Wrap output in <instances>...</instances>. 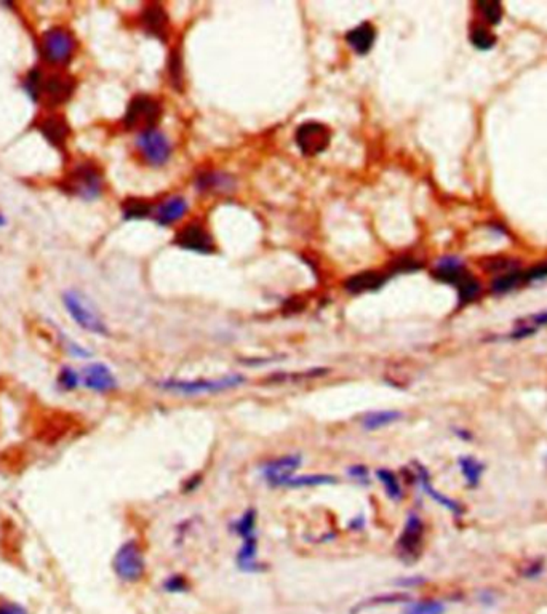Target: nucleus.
<instances>
[{"label": "nucleus", "mask_w": 547, "mask_h": 614, "mask_svg": "<svg viewBox=\"0 0 547 614\" xmlns=\"http://www.w3.org/2000/svg\"><path fill=\"white\" fill-rule=\"evenodd\" d=\"M61 187L74 197L92 202L103 194V174L92 162H80L67 172Z\"/></svg>", "instance_id": "1"}, {"label": "nucleus", "mask_w": 547, "mask_h": 614, "mask_svg": "<svg viewBox=\"0 0 547 614\" xmlns=\"http://www.w3.org/2000/svg\"><path fill=\"white\" fill-rule=\"evenodd\" d=\"M62 304H65V309L69 317H71L74 323H77L82 330L99 336L109 335L108 325H106L104 318L98 312L95 304H93L90 299H87L80 291L67 290L62 293Z\"/></svg>", "instance_id": "2"}, {"label": "nucleus", "mask_w": 547, "mask_h": 614, "mask_svg": "<svg viewBox=\"0 0 547 614\" xmlns=\"http://www.w3.org/2000/svg\"><path fill=\"white\" fill-rule=\"evenodd\" d=\"M75 47V35L65 26H53L40 35V56L50 66H67L74 58Z\"/></svg>", "instance_id": "3"}, {"label": "nucleus", "mask_w": 547, "mask_h": 614, "mask_svg": "<svg viewBox=\"0 0 547 614\" xmlns=\"http://www.w3.org/2000/svg\"><path fill=\"white\" fill-rule=\"evenodd\" d=\"M243 382L242 374H228L218 379H165L157 382L163 391L181 393V396H202V393H216L238 387Z\"/></svg>", "instance_id": "4"}, {"label": "nucleus", "mask_w": 547, "mask_h": 614, "mask_svg": "<svg viewBox=\"0 0 547 614\" xmlns=\"http://www.w3.org/2000/svg\"><path fill=\"white\" fill-rule=\"evenodd\" d=\"M162 106L155 98L149 95H136L131 98L128 108L125 111L123 125L128 130L143 131L154 130L157 122L160 121Z\"/></svg>", "instance_id": "5"}, {"label": "nucleus", "mask_w": 547, "mask_h": 614, "mask_svg": "<svg viewBox=\"0 0 547 614\" xmlns=\"http://www.w3.org/2000/svg\"><path fill=\"white\" fill-rule=\"evenodd\" d=\"M112 568L117 578L125 582H138L143 579L146 571V560H144L140 542L136 540L125 541L112 559Z\"/></svg>", "instance_id": "6"}, {"label": "nucleus", "mask_w": 547, "mask_h": 614, "mask_svg": "<svg viewBox=\"0 0 547 614\" xmlns=\"http://www.w3.org/2000/svg\"><path fill=\"white\" fill-rule=\"evenodd\" d=\"M74 91L75 80L72 79V75L65 72H43L39 90V101L37 103H43L48 106V108H56V106L67 103L69 99L72 98Z\"/></svg>", "instance_id": "7"}, {"label": "nucleus", "mask_w": 547, "mask_h": 614, "mask_svg": "<svg viewBox=\"0 0 547 614\" xmlns=\"http://www.w3.org/2000/svg\"><path fill=\"white\" fill-rule=\"evenodd\" d=\"M294 140H297V146L301 154L306 157H314V155L322 154L330 146L331 131L326 125L320 122H306L298 127Z\"/></svg>", "instance_id": "8"}, {"label": "nucleus", "mask_w": 547, "mask_h": 614, "mask_svg": "<svg viewBox=\"0 0 547 614\" xmlns=\"http://www.w3.org/2000/svg\"><path fill=\"white\" fill-rule=\"evenodd\" d=\"M423 541H424V522L416 513H411L407 518L404 531L400 532L397 541V552L399 557L407 563H413L419 559L423 552Z\"/></svg>", "instance_id": "9"}, {"label": "nucleus", "mask_w": 547, "mask_h": 614, "mask_svg": "<svg viewBox=\"0 0 547 614\" xmlns=\"http://www.w3.org/2000/svg\"><path fill=\"white\" fill-rule=\"evenodd\" d=\"M136 146L148 164L160 167L165 164L172 154L168 138L159 130H148L138 135Z\"/></svg>", "instance_id": "10"}, {"label": "nucleus", "mask_w": 547, "mask_h": 614, "mask_svg": "<svg viewBox=\"0 0 547 614\" xmlns=\"http://www.w3.org/2000/svg\"><path fill=\"white\" fill-rule=\"evenodd\" d=\"M175 243L189 252L210 255L215 252V242L202 223H189L176 234Z\"/></svg>", "instance_id": "11"}, {"label": "nucleus", "mask_w": 547, "mask_h": 614, "mask_svg": "<svg viewBox=\"0 0 547 614\" xmlns=\"http://www.w3.org/2000/svg\"><path fill=\"white\" fill-rule=\"evenodd\" d=\"M301 456L299 454H285L280 456L277 459H272L266 462L263 466L261 472L264 480L267 481L270 486H285V484L290 479L294 477V472L301 467Z\"/></svg>", "instance_id": "12"}, {"label": "nucleus", "mask_w": 547, "mask_h": 614, "mask_svg": "<svg viewBox=\"0 0 547 614\" xmlns=\"http://www.w3.org/2000/svg\"><path fill=\"white\" fill-rule=\"evenodd\" d=\"M82 384L96 393H109L117 389V379L108 365L101 362L88 363L80 373Z\"/></svg>", "instance_id": "13"}, {"label": "nucleus", "mask_w": 547, "mask_h": 614, "mask_svg": "<svg viewBox=\"0 0 547 614\" xmlns=\"http://www.w3.org/2000/svg\"><path fill=\"white\" fill-rule=\"evenodd\" d=\"M141 28L144 33L155 37V39L165 40L168 35V15L165 9L159 4H149L144 7L140 16Z\"/></svg>", "instance_id": "14"}, {"label": "nucleus", "mask_w": 547, "mask_h": 614, "mask_svg": "<svg viewBox=\"0 0 547 614\" xmlns=\"http://www.w3.org/2000/svg\"><path fill=\"white\" fill-rule=\"evenodd\" d=\"M389 277H391L389 272H380V271L358 272L344 281V288L352 294L378 291L380 288L386 285Z\"/></svg>", "instance_id": "15"}, {"label": "nucleus", "mask_w": 547, "mask_h": 614, "mask_svg": "<svg viewBox=\"0 0 547 614\" xmlns=\"http://www.w3.org/2000/svg\"><path fill=\"white\" fill-rule=\"evenodd\" d=\"M39 131L53 147L62 149L66 146L69 135H71V127H69L65 117H61L60 114H52L40 121Z\"/></svg>", "instance_id": "16"}, {"label": "nucleus", "mask_w": 547, "mask_h": 614, "mask_svg": "<svg viewBox=\"0 0 547 614\" xmlns=\"http://www.w3.org/2000/svg\"><path fill=\"white\" fill-rule=\"evenodd\" d=\"M468 274V267L464 261L458 256H443L442 259L437 261V264L432 269V277L455 286L464 275Z\"/></svg>", "instance_id": "17"}, {"label": "nucleus", "mask_w": 547, "mask_h": 614, "mask_svg": "<svg viewBox=\"0 0 547 614\" xmlns=\"http://www.w3.org/2000/svg\"><path fill=\"white\" fill-rule=\"evenodd\" d=\"M376 30L370 23H360L346 34V42L357 55H367L373 48Z\"/></svg>", "instance_id": "18"}, {"label": "nucleus", "mask_w": 547, "mask_h": 614, "mask_svg": "<svg viewBox=\"0 0 547 614\" xmlns=\"http://www.w3.org/2000/svg\"><path fill=\"white\" fill-rule=\"evenodd\" d=\"M187 211V202L179 196L170 197L167 200H163V202L157 206V210L154 213V218L157 224L160 225H170L178 221L182 216L186 215Z\"/></svg>", "instance_id": "19"}, {"label": "nucleus", "mask_w": 547, "mask_h": 614, "mask_svg": "<svg viewBox=\"0 0 547 614\" xmlns=\"http://www.w3.org/2000/svg\"><path fill=\"white\" fill-rule=\"evenodd\" d=\"M547 325V311L538 312V314H531L526 316L524 318H519L517 322L514 325V330L511 331V335L509 337L514 341H520V340H526V337L534 336L539 331V328H543Z\"/></svg>", "instance_id": "20"}, {"label": "nucleus", "mask_w": 547, "mask_h": 614, "mask_svg": "<svg viewBox=\"0 0 547 614\" xmlns=\"http://www.w3.org/2000/svg\"><path fill=\"white\" fill-rule=\"evenodd\" d=\"M416 477H418V480H419L421 486H423V490H424L427 494H429V496H431L433 501H436V503H438L440 506H443L445 509H448L450 512L455 513V515H460V513L463 512L461 506L458 504L456 501H453L451 498L445 496V494H442L440 491H437L436 488H433L432 484H431L429 472H427L426 469H424L423 466H419V464H416Z\"/></svg>", "instance_id": "21"}, {"label": "nucleus", "mask_w": 547, "mask_h": 614, "mask_svg": "<svg viewBox=\"0 0 547 614\" xmlns=\"http://www.w3.org/2000/svg\"><path fill=\"white\" fill-rule=\"evenodd\" d=\"M196 186L202 192H228L234 189V179L229 174L219 172H206L200 174L196 181Z\"/></svg>", "instance_id": "22"}, {"label": "nucleus", "mask_w": 547, "mask_h": 614, "mask_svg": "<svg viewBox=\"0 0 547 614\" xmlns=\"http://www.w3.org/2000/svg\"><path fill=\"white\" fill-rule=\"evenodd\" d=\"M458 466H460L463 477L466 480L469 488L479 486L483 471H485V464H483V462H480L474 456H461L458 457Z\"/></svg>", "instance_id": "23"}, {"label": "nucleus", "mask_w": 547, "mask_h": 614, "mask_svg": "<svg viewBox=\"0 0 547 614\" xmlns=\"http://www.w3.org/2000/svg\"><path fill=\"white\" fill-rule=\"evenodd\" d=\"M455 288L458 290V301H460V306L474 303L482 293V284L479 281V279L469 272L458 281Z\"/></svg>", "instance_id": "24"}, {"label": "nucleus", "mask_w": 547, "mask_h": 614, "mask_svg": "<svg viewBox=\"0 0 547 614\" xmlns=\"http://www.w3.org/2000/svg\"><path fill=\"white\" fill-rule=\"evenodd\" d=\"M404 418L400 411L397 410H381V411H372L368 415L363 416L362 425L367 430H378L382 428H387L394 423H397L399 419Z\"/></svg>", "instance_id": "25"}, {"label": "nucleus", "mask_w": 547, "mask_h": 614, "mask_svg": "<svg viewBox=\"0 0 547 614\" xmlns=\"http://www.w3.org/2000/svg\"><path fill=\"white\" fill-rule=\"evenodd\" d=\"M525 284V275L521 269H514L506 274H501L492 281V293L493 294H504L515 290V288Z\"/></svg>", "instance_id": "26"}, {"label": "nucleus", "mask_w": 547, "mask_h": 614, "mask_svg": "<svg viewBox=\"0 0 547 614\" xmlns=\"http://www.w3.org/2000/svg\"><path fill=\"white\" fill-rule=\"evenodd\" d=\"M338 481L336 477L330 474H304L299 477H293L285 484L284 488H311V486H324V485H335Z\"/></svg>", "instance_id": "27"}, {"label": "nucleus", "mask_w": 547, "mask_h": 614, "mask_svg": "<svg viewBox=\"0 0 547 614\" xmlns=\"http://www.w3.org/2000/svg\"><path fill=\"white\" fill-rule=\"evenodd\" d=\"M376 477H378L382 488H385L386 494L392 501H400L404 498V490H402L400 481L397 479V475H395L392 471H389V469H380V471L376 472Z\"/></svg>", "instance_id": "28"}, {"label": "nucleus", "mask_w": 547, "mask_h": 614, "mask_svg": "<svg viewBox=\"0 0 547 614\" xmlns=\"http://www.w3.org/2000/svg\"><path fill=\"white\" fill-rule=\"evenodd\" d=\"M122 211L125 219H143L153 213V205L143 199L131 197L123 202Z\"/></svg>", "instance_id": "29"}, {"label": "nucleus", "mask_w": 547, "mask_h": 614, "mask_svg": "<svg viewBox=\"0 0 547 614\" xmlns=\"http://www.w3.org/2000/svg\"><path fill=\"white\" fill-rule=\"evenodd\" d=\"M470 43L482 52H488L496 45V35L483 24H475L470 30Z\"/></svg>", "instance_id": "30"}, {"label": "nucleus", "mask_w": 547, "mask_h": 614, "mask_svg": "<svg viewBox=\"0 0 547 614\" xmlns=\"http://www.w3.org/2000/svg\"><path fill=\"white\" fill-rule=\"evenodd\" d=\"M482 267L483 271L499 272L501 275L514 271V269H520V262L514 258H507V256H492V258L482 261Z\"/></svg>", "instance_id": "31"}, {"label": "nucleus", "mask_w": 547, "mask_h": 614, "mask_svg": "<svg viewBox=\"0 0 547 614\" xmlns=\"http://www.w3.org/2000/svg\"><path fill=\"white\" fill-rule=\"evenodd\" d=\"M80 382H82L80 373L75 372V369L69 365L61 367L58 376H56V384H58L60 389L65 392L75 391L80 386Z\"/></svg>", "instance_id": "32"}, {"label": "nucleus", "mask_w": 547, "mask_h": 614, "mask_svg": "<svg viewBox=\"0 0 547 614\" xmlns=\"http://www.w3.org/2000/svg\"><path fill=\"white\" fill-rule=\"evenodd\" d=\"M234 530L241 536V540L256 536V512L253 509L245 510L243 515L234 523Z\"/></svg>", "instance_id": "33"}, {"label": "nucleus", "mask_w": 547, "mask_h": 614, "mask_svg": "<svg viewBox=\"0 0 547 614\" xmlns=\"http://www.w3.org/2000/svg\"><path fill=\"white\" fill-rule=\"evenodd\" d=\"M477 9H479L480 15L493 26L499 24L502 21V16H504V9H502L499 2H479Z\"/></svg>", "instance_id": "34"}, {"label": "nucleus", "mask_w": 547, "mask_h": 614, "mask_svg": "<svg viewBox=\"0 0 547 614\" xmlns=\"http://www.w3.org/2000/svg\"><path fill=\"white\" fill-rule=\"evenodd\" d=\"M445 606L437 600H423L411 603L405 610V614H443Z\"/></svg>", "instance_id": "35"}, {"label": "nucleus", "mask_w": 547, "mask_h": 614, "mask_svg": "<svg viewBox=\"0 0 547 614\" xmlns=\"http://www.w3.org/2000/svg\"><path fill=\"white\" fill-rule=\"evenodd\" d=\"M408 600V595L405 593H386V595H380V597H373L362 601V603H358L354 608L355 611H360L363 608H370V606H378V605H389V603H399V601Z\"/></svg>", "instance_id": "36"}, {"label": "nucleus", "mask_w": 547, "mask_h": 614, "mask_svg": "<svg viewBox=\"0 0 547 614\" xmlns=\"http://www.w3.org/2000/svg\"><path fill=\"white\" fill-rule=\"evenodd\" d=\"M421 267L416 259L410 258V256H400L399 259H395L391 267H389V275L392 274H402V272H414Z\"/></svg>", "instance_id": "37"}, {"label": "nucleus", "mask_w": 547, "mask_h": 614, "mask_svg": "<svg viewBox=\"0 0 547 614\" xmlns=\"http://www.w3.org/2000/svg\"><path fill=\"white\" fill-rule=\"evenodd\" d=\"M187 587H189V584H187L184 576L181 574L170 576V578L163 582V588H165L167 592H184L187 591Z\"/></svg>", "instance_id": "38"}, {"label": "nucleus", "mask_w": 547, "mask_h": 614, "mask_svg": "<svg viewBox=\"0 0 547 614\" xmlns=\"http://www.w3.org/2000/svg\"><path fill=\"white\" fill-rule=\"evenodd\" d=\"M525 281H538L547 279V261H541L524 272Z\"/></svg>", "instance_id": "39"}, {"label": "nucleus", "mask_w": 547, "mask_h": 614, "mask_svg": "<svg viewBox=\"0 0 547 614\" xmlns=\"http://www.w3.org/2000/svg\"><path fill=\"white\" fill-rule=\"evenodd\" d=\"M348 475L354 479L355 481H358V484H363V485L370 484V471H368L367 466H362V464L350 466L348 469Z\"/></svg>", "instance_id": "40"}, {"label": "nucleus", "mask_w": 547, "mask_h": 614, "mask_svg": "<svg viewBox=\"0 0 547 614\" xmlns=\"http://www.w3.org/2000/svg\"><path fill=\"white\" fill-rule=\"evenodd\" d=\"M62 346H65L67 352L71 354L72 357H75V359H87V357L92 355L90 350H87L85 347H82L80 344H77V342L67 340V337L65 340V342H62Z\"/></svg>", "instance_id": "41"}, {"label": "nucleus", "mask_w": 547, "mask_h": 614, "mask_svg": "<svg viewBox=\"0 0 547 614\" xmlns=\"http://www.w3.org/2000/svg\"><path fill=\"white\" fill-rule=\"evenodd\" d=\"M170 79L173 80V84L181 89L178 80H181V58L178 53H173L170 58Z\"/></svg>", "instance_id": "42"}, {"label": "nucleus", "mask_w": 547, "mask_h": 614, "mask_svg": "<svg viewBox=\"0 0 547 614\" xmlns=\"http://www.w3.org/2000/svg\"><path fill=\"white\" fill-rule=\"evenodd\" d=\"M0 614H29L26 608L16 601L2 600L0 601Z\"/></svg>", "instance_id": "43"}, {"label": "nucleus", "mask_w": 547, "mask_h": 614, "mask_svg": "<svg viewBox=\"0 0 547 614\" xmlns=\"http://www.w3.org/2000/svg\"><path fill=\"white\" fill-rule=\"evenodd\" d=\"M541 573H543V563H539V562L531 563V565L524 571L525 578H536V576H539Z\"/></svg>", "instance_id": "44"}, {"label": "nucleus", "mask_w": 547, "mask_h": 614, "mask_svg": "<svg viewBox=\"0 0 547 614\" xmlns=\"http://www.w3.org/2000/svg\"><path fill=\"white\" fill-rule=\"evenodd\" d=\"M423 582H424L423 578H411V579H400V581H397V584L404 586V587H411V586L423 584Z\"/></svg>", "instance_id": "45"}, {"label": "nucleus", "mask_w": 547, "mask_h": 614, "mask_svg": "<svg viewBox=\"0 0 547 614\" xmlns=\"http://www.w3.org/2000/svg\"><path fill=\"white\" fill-rule=\"evenodd\" d=\"M363 523H365L363 517H358L357 520H352V522L349 523V526H350L352 530H362L363 528Z\"/></svg>", "instance_id": "46"}]
</instances>
